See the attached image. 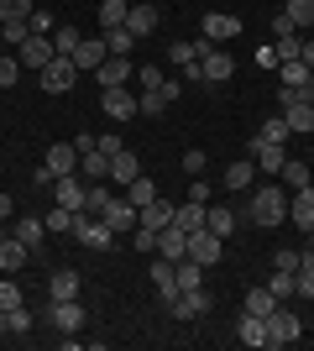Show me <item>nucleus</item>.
Masks as SVG:
<instances>
[{
  "label": "nucleus",
  "instance_id": "nucleus-59",
  "mask_svg": "<svg viewBox=\"0 0 314 351\" xmlns=\"http://www.w3.org/2000/svg\"><path fill=\"white\" fill-rule=\"evenodd\" d=\"M31 32H42V37H53V16H47V11H31Z\"/></svg>",
  "mask_w": 314,
  "mask_h": 351
},
{
  "label": "nucleus",
  "instance_id": "nucleus-53",
  "mask_svg": "<svg viewBox=\"0 0 314 351\" xmlns=\"http://www.w3.org/2000/svg\"><path fill=\"white\" fill-rule=\"evenodd\" d=\"M11 16H31V0H0V21H11Z\"/></svg>",
  "mask_w": 314,
  "mask_h": 351
},
{
  "label": "nucleus",
  "instance_id": "nucleus-51",
  "mask_svg": "<svg viewBox=\"0 0 314 351\" xmlns=\"http://www.w3.org/2000/svg\"><path fill=\"white\" fill-rule=\"evenodd\" d=\"M126 236H131L136 252H157V231H147V226H136V231H126Z\"/></svg>",
  "mask_w": 314,
  "mask_h": 351
},
{
  "label": "nucleus",
  "instance_id": "nucleus-19",
  "mask_svg": "<svg viewBox=\"0 0 314 351\" xmlns=\"http://www.w3.org/2000/svg\"><path fill=\"white\" fill-rule=\"evenodd\" d=\"M27 263H31V247L21 236H5V241H0V273H21Z\"/></svg>",
  "mask_w": 314,
  "mask_h": 351
},
{
  "label": "nucleus",
  "instance_id": "nucleus-17",
  "mask_svg": "<svg viewBox=\"0 0 314 351\" xmlns=\"http://www.w3.org/2000/svg\"><path fill=\"white\" fill-rule=\"evenodd\" d=\"M53 199L68 205V210H84V205H90V189H84L74 173H63V178H53Z\"/></svg>",
  "mask_w": 314,
  "mask_h": 351
},
{
  "label": "nucleus",
  "instance_id": "nucleus-35",
  "mask_svg": "<svg viewBox=\"0 0 314 351\" xmlns=\"http://www.w3.org/2000/svg\"><path fill=\"white\" fill-rule=\"evenodd\" d=\"M272 309H278V299H272V293H267V283H262V289H252V293H246V304H241V315H262V320H267Z\"/></svg>",
  "mask_w": 314,
  "mask_h": 351
},
{
  "label": "nucleus",
  "instance_id": "nucleus-5",
  "mask_svg": "<svg viewBox=\"0 0 314 351\" xmlns=\"http://www.w3.org/2000/svg\"><path fill=\"white\" fill-rule=\"evenodd\" d=\"M100 110L110 121H136L142 116V105H136V95L126 84H116V89H100Z\"/></svg>",
  "mask_w": 314,
  "mask_h": 351
},
{
  "label": "nucleus",
  "instance_id": "nucleus-11",
  "mask_svg": "<svg viewBox=\"0 0 314 351\" xmlns=\"http://www.w3.org/2000/svg\"><path fill=\"white\" fill-rule=\"evenodd\" d=\"M126 32H131L136 43H142V37H152V32H157V5L131 0V11H126Z\"/></svg>",
  "mask_w": 314,
  "mask_h": 351
},
{
  "label": "nucleus",
  "instance_id": "nucleus-28",
  "mask_svg": "<svg viewBox=\"0 0 314 351\" xmlns=\"http://www.w3.org/2000/svg\"><path fill=\"white\" fill-rule=\"evenodd\" d=\"M11 236H21V241L37 252V247L47 241V220H42V215H27V220H16V226H11Z\"/></svg>",
  "mask_w": 314,
  "mask_h": 351
},
{
  "label": "nucleus",
  "instance_id": "nucleus-20",
  "mask_svg": "<svg viewBox=\"0 0 314 351\" xmlns=\"http://www.w3.org/2000/svg\"><path fill=\"white\" fill-rule=\"evenodd\" d=\"M157 257H168V263H183V257H189V236H183L179 226H163V231H157Z\"/></svg>",
  "mask_w": 314,
  "mask_h": 351
},
{
  "label": "nucleus",
  "instance_id": "nucleus-46",
  "mask_svg": "<svg viewBox=\"0 0 314 351\" xmlns=\"http://www.w3.org/2000/svg\"><path fill=\"white\" fill-rule=\"evenodd\" d=\"M257 142H288V121H283V116L262 121V132H257Z\"/></svg>",
  "mask_w": 314,
  "mask_h": 351
},
{
  "label": "nucleus",
  "instance_id": "nucleus-62",
  "mask_svg": "<svg viewBox=\"0 0 314 351\" xmlns=\"http://www.w3.org/2000/svg\"><path fill=\"white\" fill-rule=\"evenodd\" d=\"M304 263H314V231H309V247H304Z\"/></svg>",
  "mask_w": 314,
  "mask_h": 351
},
{
  "label": "nucleus",
  "instance_id": "nucleus-27",
  "mask_svg": "<svg viewBox=\"0 0 314 351\" xmlns=\"http://www.w3.org/2000/svg\"><path fill=\"white\" fill-rule=\"evenodd\" d=\"M173 226H179L183 236H189V231H205V205H199V199H183V205H173Z\"/></svg>",
  "mask_w": 314,
  "mask_h": 351
},
{
  "label": "nucleus",
  "instance_id": "nucleus-56",
  "mask_svg": "<svg viewBox=\"0 0 314 351\" xmlns=\"http://www.w3.org/2000/svg\"><path fill=\"white\" fill-rule=\"evenodd\" d=\"M257 63H262V69H278V63H283V58H278V43H262V47H257Z\"/></svg>",
  "mask_w": 314,
  "mask_h": 351
},
{
  "label": "nucleus",
  "instance_id": "nucleus-10",
  "mask_svg": "<svg viewBox=\"0 0 314 351\" xmlns=\"http://www.w3.org/2000/svg\"><path fill=\"white\" fill-rule=\"evenodd\" d=\"M94 79H100V89L131 84V79H136V63H131V53H126V58H105L100 69H94Z\"/></svg>",
  "mask_w": 314,
  "mask_h": 351
},
{
  "label": "nucleus",
  "instance_id": "nucleus-54",
  "mask_svg": "<svg viewBox=\"0 0 314 351\" xmlns=\"http://www.w3.org/2000/svg\"><path fill=\"white\" fill-rule=\"evenodd\" d=\"M205 168H209V162H205V152H199V147H194V152H183V173H189V178H199Z\"/></svg>",
  "mask_w": 314,
  "mask_h": 351
},
{
  "label": "nucleus",
  "instance_id": "nucleus-34",
  "mask_svg": "<svg viewBox=\"0 0 314 351\" xmlns=\"http://www.w3.org/2000/svg\"><path fill=\"white\" fill-rule=\"evenodd\" d=\"M27 37H31V16H11V21H0V43L21 47Z\"/></svg>",
  "mask_w": 314,
  "mask_h": 351
},
{
  "label": "nucleus",
  "instance_id": "nucleus-58",
  "mask_svg": "<svg viewBox=\"0 0 314 351\" xmlns=\"http://www.w3.org/2000/svg\"><path fill=\"white\" fill-rule=\"evenodd\" d=\"M189 199H199V205H209V184H205V173H199V178H189Z\"/></svg>",
  "mask_w": 314,
  "mask_h": 351
},
{
  "label": "nucleus",
  "instance_id": "nucleus-47",
  "mask_svg": "<svg viewBox=\"0 0 314 351\" xmlns=\"http://www.w3.org/2000/svg\"><path fill=\"white\" fill-rule=\"evenodd\" d=\"M267 293H272V299H278V304H283L288 293H293V273H283V267H278V273H272V278H267Z\"/></svg>",
  "mask_w": 314,
  "mask_h": 351
},
{
  "label": "nucleus",
  "instance_id": "nucleus-63",
  "mask_svg": "<svg viewBox=\"0 0 314 351\" xmlns=\"http://www.w3.org/2000/svg\"><path fill=\"white\" fill-rule=\"evenodd\" d=\"M0 336H5V304H0Z\"/></svg>",
  "mask_w": 314,
  "mask_h": 351
},
{
  "label": "nucleus",
  "instance_id": "nucleus-49",
  "mask_svg": "<svg viewBox=\"0 0 314 351\" xmlns=\"http://www.w3.org/2000/svg\"><path fill=\"white\" fill-rule=\"evenodd\" d=\"M0 304H5V309H16V304H21V289H16V278H11V273H0Z\"/></svg>",
  "mask_w": 314,
  "mask_h": 351
},
{
  "label": "nucleus",
  "instance_id": "nucleus-2",
  "mask_svg": "<svg viewBox=\"0 0 314 351\" xmlns=\"http://www.w3.org/2000/svg\"><path fill=\"white\" fill-rule=\"evenodd\" d=\"M74 241H84L90 252H110V247H116V231H110V220H105V215L84 210V215H79V231H74Z\"/></svg>",
  "mask_w": 314,
  "mask_h": 351
},
{
  "label": "nucleus",
  "instance_id": "nucleus-50",
  "mask_svg": "<svg viewBox=\"0 0 314 351\" xmlns=\"http://www.w3.org/2000/svg\"><path fill=\"white\" fill-rule=\"evenodd\" d=\"M194 58H199L194 43H168V63H179V69H183V63H194Z\"/></svg>",
  "mask_w": 314,
  "mask_h": 351
},
{
  "label": "nucleus",
  "instance_id": "nucleus-9",
  "mask_svg": "<svg viewBox=\"0 0 314 351\" xmlns=\"http://www.w3.org/2000/svg\"><path fill=\"white\" fill-rule=\"evenodd\" d=\"M152 289H157V304H173V299H179V273H173V263H168V257H157V263H152Z\"/></svg>",
  "mask_w": 314,
  "mask_h": 351
},
{
  "label": "nucleus",
  "instance_id": "nucleus-26",
  "mask_svg": "<svg viewBox=\"0 0 314 351\" xmlns=\"http://www.w3.org/2000/svg\"><path fill=\"white\" fill-rule=\"evenodd\" d=\"M79 173L94 178V184H100V178H110V152H100V142H94L90 152H79Z\"/></svg>",
  "mask_w": 314,
  "mask_h": 351
},
{
  "label": "nucleus",
  "instance_id": "nucleus-37",
  "mask_svg": "<svg viewBox=\"0 0 314 351\" xmlns=\"http://www.w3.org/2000/svg\"><path fill=\"white\" fill-rule=\"evenodd\" d=\"M278 105L293 110V105H314V89L309 84H278Z\"/></svg>",
  "mask_w": 314,
  "mask_h": 351
},
{
  "label": "nucleus",
  "instance_id": "nucleus-57",
  "mask_svg": "<svg viewBox=\"0 0 314 351\" xmlns=\"http://www.w3.org/2000/svg\"><path fill=\"white\" fill-rule=\"evenodd\" d=\"M278 267H283V273H299V267H304V252H278Z\"/></svg>",
  "mask_w": 314,
  "mask_h": 351
},
{
  "label": "nucleus",
  "instance_id": "nucleus-22",
  "mask_svg": "<svg viewBox=\"0 0 314 351\" xmlns=\"http://www.w3.org/2000/svg\"><path fill=\"white\" fill-rule=\"evenodd\" d=\"M136 226H147V231H163V226H173V205H168L163 194H157L152 205H142V210H136Z\"/></svg>",
  "mask_w": 314,
  "mask_h": 351
},
{
  "label": "nucleus",
  "instance_id": "nucleus-36",
  "mask_svg": "<svg viewBox=\"0 0 314 351\" xmlns=\"http://www.w3.org/2000/svg\"><path fill=\"white\" fill-rule=\"evenodd\" d=\"M173 273H179V289H205V267L194 263V257H183V263H173Z\"/></svg>",
  "mask_w": 314,
  "mask_h": 351
},
{
  "label": "nucleus",
  "instance_id": "nucleus-16",
  "mask_svg": "<svg viewBox=\"0 0 314 351\" xmlns=\"http://www.w3.org/2000/svg\"><path fill=\"white\" fill-rule=\"evenodd\" d=\"M288 220H293L299 231H314V184L288 194Z\"/></svg>",
  "mask_w": 314,
  "mask_h": 351
},
{
  "label": "nucleus",
  "instance_id": "nucleus-23",
  "mask_svg": "<svg viewBox=\"0 0 314 351\" xmlns=\"http://www.w3.org/2000/svg\"><path fill=\"white\" fill-rule=\"evenodd\" d=\"M283 158H288L283 142H257V136H252V162L262 168V173H278V168H283Z\"/></svg>",
  "mask_w": 314,
  "mask_h": 351
},
{
  "label": "nucleus",
  "instance_id": "nucleus-61",
  "mask_svg": "<svg viewBox=\"0 0 314 351\" xmlns=\"http://www.w3.org/2000/svg\"><path fill=\"white\" fill-rule=\"evenodd\" d=\"M11 215V194H0V220Z\"/></svg>",
  "mask_w": 314,
  "mask_h": 351
},
{
  "label": "nucleus",
  "instance_id": "nucleus-45",
  "mask_svg": "<svg viewBox=\"0 0 314 351\" xmlns=\"http://www.w3.org/2000/svg\"><path fill=\"white\" fill-rule=\"evenodd\" d=\"M27 330H31V315H27V309H21V304L5 309V336H27Z\"/></svg>",
  "mask_w": 314,
  "mask_h": 351
},
{
  "label": "nucleus",
  "instance_id": "nucleus-3",
  "mask_svg": "<svg viewBox=\"0 0 314 351\" xmlns=\"http://www.w3.org/2000/svg\"><path fill=\"white\" fill-rule=\"evenodd\" d=\"M299 336H304V320L293 315V309L278 304V309L267 315V346H293Z\"/></svg>",
  "mask_w": 314,
  "mask_h": 351
},
{
  "label": "nucleus",
  "instance_id": "nucleus-25",
  "mask_svg": "<svg viewBox=\"0 0 314 351\" xmlns=\"http://www.w3.org/2000/svg\"><path fill=\"white\" fill-rule=\"evenodd\" d=\"M79 215H84V210H68V205H53L47 210V236H74L79 231Z\"/></svg>",
  "mask_w": 314,
  "mask_h": 351
},
{
  "label": "nucleus",
  "instance_id": "nucleus-32",
  "mask_svg": "<svg viewBox=\"0 0 314 351\" xmlns=\"http://www.w3.org/2000/svg\"><path fill=\"white\" fill-rule=\"evenodd\" d=\"M278 178H283L288 189H309V184H314V178H309V162H299V158H283Z\"/></svg>",
  "mask_w": 314,
  "mask_h": 351
},
{
  "label": "nucleus",
  "instance_id": "nucleus-60",
  "mask_svg": "<svg viewBox=\"0 0 314 351\" xmlns=\"http://www.w3.org/2000/svg\"><path fill=\"white\" fill-rule=\"evenodd\" d=\"M299 63H304V69H314V43H299Z\"/></svg>",
  "mask_w": 314,
  "mask_h": 351
},
{
  "label": "nucleus",
  "instance_id": "nucleus-55",
  "mask_svg": "<svg viewBox=\"0 0 314 351\" xmlns=\"http://www.w3.org/2000/svg\"><path fill=\"white\" fill-rule=\"evenodd\" d=\"M283 84H309V69H304L299 58H293V63H283Z\"/></svg>",
  "mask_w": 314,
  "mask_h": 351
},
{
  "label": "nucleus",
  "instance_id": "nucleus-31",
  "mask_svg": "<svg viewBox=\"0 0 314 351\" xmlns=\"http://www.w3.org/2000/svg\"><path fill=\"white\" fill-rule=\"evenodd\" d=\"M252 178H257V162L236 158V162H231V168L220 173V184H225V189H252Z\"/></svg>",
  "mask_w": 314,
  "mask_h": 351
},
{
  "label": "nucleus",
  "instance_id": "nucleus-13",
  "mask_svg": "<svg viewBox=\"0 0 314 351\" xmlns=\"http://www.w3.org/2000/svg\"><path fill=\"white\" fill-rule=\"evenodd\" d=\"M199 73H205V84H225V79L236 73V58H231V53H220V47H209L205 58H199Z\"/></svg>",
  "mask_w": 314,
  "mask_h": 351
},
{
  "label": "nucleus",
  "instance_id": "nucleus-44",
  "mask_svg": "<svg viewBox=\"0 0 314 351\" xmlns=\"http://www.w3.org/2000/svg\"><path fill=\"white\" fill-rule=\"evenodd\" d=\"M53 47H58L63 58H74V47H79V27H53Z\"/></svg>",
  "mask_w": 314,
  "mask_h": 351
},
{
  "label": "nucleus",
  "instance_id": "nucleus-64",
  "mask_svg": "<svg viewBox=\"0 0 314 351\" xmlns=\"http://www.w3.org/2000/svg\"><path fill=\"white\" fill-rule=\"evenodd\" d=\"M309 89H314V69H309Z\"/></svg>",
  "mask_w": 314,
  "mask_h": 351
},
{
  "label": "nucleus",
  "instance_id": "nucleus-30",
  "mask_svg": "<svg viewBox=\"0 0 314 351\" xmlns=\"http://www.w3.org/2000/svg\"><path fill=\"white\" fill-rule=\"evenodd\" d=\"M236 336H241V346H267V320L262 315H241Z\"/></svg>",
  "mask_w": 314,
  "mask_h": 351
},
{
  "label": "nucleus",
  "instance_id": "nucleus-7",
  "mask_svg": "<svg viewBox=\"0 0 314 351\" xmlns=\"http://www.w3.org/2000/svg\"><path fill=\"white\" fill-rule=\"evenodd\" d=\"M47 320L58 325L63 336H79L90 315H84V304H79V299H53V304H47Z\"/></svg>",
  "mask_w": 314,
  "mask_h": 351
},
{
  "label": "nucleus",
  "instance_id": "nucleus-1",
  "mask_svg": "<svg viewBox=\"0 0 314 351\" xmlns=\"http://www.w3.org/2000/svg\"><path fill=\"white\" fill-rule=\"evenodd\" d=\"M252 226H283V215H288V194H283V184H262V189L252 194Z\"/></svg>",
  "mask_w": 314,
  "mask_h": 351
},
{
  "label": "nucleus",
  "instance_id": "nucleus-40",
  "mask_svg": "<svg viewBox=\"0 0 314 351\" xmlns=\"http://www.w3.org/2000/svg\"><path fill=\"white\" fill-rule=\"evenodd\" d=\"M205 226H209L215 236H231V231H236V210H209V205H205Z\"/></svg>",
  "mask_w": 314,
  "mask_h": 351
},
{
  "label": "nucleus",
  "instance_id": "nucleus-43",
  "mask_svg": "<svg viewBox=\"0 0 314 351\" xmlns=\"http://www.w3.org/2000/svg\"><path fill=\"white\" fill-rule=\"evenodd\" d=\"M21 73H27V69H21V58H16V53H0V89H11Z\"/></svg>",
  "mask_w": 314,
  "mask_h": 351
},
{
  "label": "nucleus",
  "instance_id": "nucleus-42",
  "mask_svg": "<svg viewBox=\"0 0 314 351\" xmlns=\"http://www.w3.org/2000/svg\"><path fill=\"white\" fill-rule=\"evenodd\" d=\"M288 132H314V105H293V110H283Z\"/></svg>",
  "mask_w": 314,
  "mask_h": 351
},
{
  "label": "nucleus",
  "instance_id": "nucleus-8",
  "mask_svg": "<svg viewBox=\"0 0 314 351\" xmlns=\"http://www.w3.org/2000/svg\"><path fill=\"white\" fill-rule=\"evenodd\" d=\"M37 79H42V89H47V95H63V89H74V79H79V63L58 53V58H53L42 73H37Z\"/></svg>",
  "mask_w": 314,
  "mask_h": 351
},
{
  "label": "nucleus",
  "instance_id": "nucleus-12",
  "mask_svg": "<svg viewBox=\"0 0 314 351\" xmlns=\"http://www.w3.org/2000/svg\"><path fill=\"white\" fill-rule=\"evenodd\" d=\"M42 162H47V173H53V178H63V173H79V147H74V142H53Z\"/></svg>",
  "mask_w": 314,
  "mask_h": 351
},
{
  "label": "nucleus",
  "instance_id": "nucleus-48",
  "mask_svg": "<svg viewBox=\"0 0 314 351\" xmlns=\"http://www.w3.org/2000/svg\"><path fill=\"white\" fill-rule=\"evenodd\" d=\"M293 293H304V299H314V263H304L299 273H293Z\"/></svg>",
  "mask_w": 314,
  "mask_h": 351
},
{
  "label": "nucleus",
  "instance_id": "nucleus-38",
  "mask_svg": "<svg viewBox=\"0 0 314 351\" xmlns=\"http://www.w3.org/2000/svg\"><path fill=\"white\" fill-rule=\"evenodd\" d=\"M126 199H131L136 210H142V205H152V199H157V184H152L147 173H142V178H131V184H126Z\"/></svg>",
  "mask_w": 314,
  "mask_h": 351
},
{
  "label": "nucleus",
  "instance_id": "nucleus-14",
  "mask_svg": "<svg viewBox=\"0 0 314 351\" xmlns=\"http://www.w3.org/2000/svg\"><path fill=\"white\" fill-rule=\"evenodd\" d=\"M168 315H173V320H199V315H209V293H205V289L179 293V299L168 304Z\"/></svg>",
  "mask_w": 314,
  "mask_h": 351
},
{
  "label": "nucleus",
  "instance_id": "nucleus-4",
  "mask_svg": "<svg viewBox=\"0 0 314 351\" xmlns=\"http://www.w3.org/2000/svg\"><path fill=\"white\" fill-rule=\"evenodd\" d=\"M16 58H21V69H31V73H42L47 63L58 58V47H53V37H42V32H31L27 43L16 47Z\"/></svg>",
  "mask_w": 314,
  "mask_h": 351
},
{
  "label": "nucleus",
  "instance_id": "nucleus-41",
  "mask_svg": "<svg viewBox=\"0 0 314 351\" xmlns=\"http://www.w3.org/2000/svg\"><path fill=\"white\" fill-rule=\"evenodd\" d=\"M105 47H110V58H126V53L136 47V37L126 27H116V32H105Z\"/></svg>",
  "mask_w": 314,
  "mask_h": 351
},
{
  "label": "nucleus",
  "instance_id": "nucleus-29",
  "mask_svg": "<svg viewBox=\"0 0 314 351\" xmlns=\"http://www.w3.org/2000/svg\"><path fill=\"white\" fill-rule=\"evenodd\" d=\"M47 299H79V273L74 267H58V273L47 278Z\"/></svg>",
  "mask_w": 314,
  "mask_h": 351
},
{
  "label": "nucleus",
  "instance_id": "nucleus-15",
  "mask_svg": "<svg viewBox=\"0 0 314 351\" xmlns=\"http://www.w3.org/2000/svg\"><path fill=\"white\" fill-rule=\"evenodd\" d=\"M105 58H110L105 37H79V47H74V63H79V73H94Z\"/></svg>",
  "mask_w": 314,
  "mask_h": 351
},
{
  "label": "nucleus",
  "instance_id": "nucleus-21",
  "mask_svg": "<svg viewBox=\"0 0 314 351\" xmlns=\"http://www.w3.org/2000/svg\"><path fill=\"white\" fill-rule=\"evenodd\" d=\"M110 178H116L120 189H126V184H131V178H142V158H136L131 147H120L116 158H110Z\"/></svg>",
  "mask_w": 314,
  "mask_h": 351
},
{
  "label": "nucleus",
  "instance_id": "nucleus-6",
  "mask_svg": "<svg viewBox=\"0 0 314 351\" xmlns=\"http://www.w3.org/2000/svg\"><path fill=\"white\" fill-rule=\"evenodd\" d=\"M189 257H194L199 267H215L225 257V236H215L209 226H205V231H189Z\"/></svg>",
  "mask_w": 314,
  "mask_h": 351
},
{
  "label": "nucleus",
  "instance_id": "nucleus-39",
  "mask_svg": "<svg viewBox=\"0 0 314 351\" xmlns=\"http://www.w3.org/2000/svg\"><path fill=\"white\" fill-rule=\"evenodd\" d=\"M283 16L293 21V27H314V0H283Z\"/></svg>",
  "mask_w": 314,
  "mask_h": 351
},
{
  "label": "nucleus",
  "instance_id": "nucleus-18",
  "mask_svg": "<svg viewBox=\"0 0 314 351\" xmlns=\"http://www.w3.org/2000/svg\"><path fill=\"white\" fill-rule=\"evenodd\" d=\"M205 37H209V43H231V37H241V16L209 11V16H205Z\"/></svg>",
  "mask_w": 314,
  "mask_h": 351
},
{
  "label": "nucleus",
  "instance_id": "nucleus-52",
  "mask_svg": "<svg viewBox=\"0 0 314 351\" xmlns=\"http://www.w3.org/2000/svg\"><path fill=\"white\" fill-rule=\"evenodd\" d=\"M272 37H278V43H293V37H299V27H293V21L278 11V16H272Z\"/></svg>",
  "mask_w": 314,
  "mask_h": 351
},
{
  "label": "nucleus",
  "instance_id": "nucleus-24",
  "mask_svg": "<svg viewBox=\"0 0 314 351\" xmlns=\"http://www.w3.org/2000/svg\"><path fill=\"white\" fill-rule=\"evenodd\" d=\"M105 220H110V231H116V236L136 231V205H131V199H110V205H105Z\"/></svg>",
  "mask_w": 314,
  "mask_h": 351
},
{
  "label": "nucleus",
  "instance_id": "nucleus-33",
  "mask_svg": "<svg viewBox=\"0 0 314 351\" xmlns=\"http://www.w3.org/2000/svg\"><path fill=\"white\" fill-rule=\"evenodd\" d=\"M126 11H131V0H100V27L105 32L126 27Z\"/></svg>",
  "mask_w": 314,
  "mask_h": 351
}]
</instances>
